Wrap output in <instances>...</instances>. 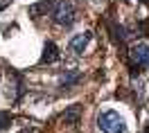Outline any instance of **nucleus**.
Wrapping results in <instances>:
<instances>
[{
	"mask_svg": "<svg viewBox=\"0 0 149 133\" xmlns=\"http://www.w3.org/2000/svg\"><path fill=\"white\" fill-rule=\"evenodd\" d=\"M77 72H68V75H61V86H72V84H77Z\"/></svg>",
	"mask_w": 149,
	"mask_h": 133,
	"instance_id": "nucleus-7",
	"label": "nucleus"
},
{
	"mask_svg": "<svg viewBox=\"0 0 149 133\" xmlns=\"http://www.w3.org/2000/svg\"><path fill=\"white\" fill-rule=\"evenodd\" d=\"M131 61L138 68H149V48L142 45V43L133 45V48H131Z\"/></svg>",
	"mask_w": 149,
	"mask_h": 133,
	"instance_id": "nucleus-3",
	"label": "nucleus"
},
{
	"mask_svg": "<svg viewBox=\"0 0 149 133\" xmlns=\"http://www.w3.org/2000/svg\"><path fill=\"white\" fill-rule=\"evenodd\" d=\"M147 133H149V124H147Z\"/></svg>",
	"mask_w": 149,
	"mask_h": 133,
	"instance_id": "nucleus-10",
	"label": "nucleus"
},
{
	"mask_svg": "<svg viewBox=\"0 0 149 133\" xmlns=\"http://www.w3.org/2000/svg\"><path fill=\"white\" fill-rule=\"evenodd\" d=\"M9 5H11V0H0V11H2V9H7Z\"/></svg>",
	"mask_w": 149,
	"mask_h": 133,
	"instance_id": "nucleus-9",
	"label": "nucleus"
},
{
	"mask_svg": "<svg viewBox=\"0 0 149 133\" xmlns=\"http://www.w3.org/2000/svg\"><path fill=\"white\" fill-rule=\"evenodd\" d=\"M59 61V48H56L52 41H47L45 48H43V57H41V63H54Z\"/></svg>",
	"mask_w": 149,
	"mask_h": 133,
	"instance_id": "nucleus-5",
	"label": "nucleus"
},
{
	"mask_svg": "<svg viewBox=\"0 0 149 133\" xmlns=\"http://www.w3.org/2000/svg\"><path fill=\"white\" fill-rule=\"evenodd\" d=\"M88 41H91V32L77 34V36L70 41V50H72L74 54H84V50L88 48Z\"/></svg>",
	"mask_w": 149,
	"mask_h": 133,
	"instance_id": "nucleus-4",
	"label": "nucleus"
},
{
	"mask_svg": "<svg viewBox=\"0 0 149 133\" xmlns=\"http://www.w3.org/2000/svg\"><path fill=\"white\" fill-rule=\"evenodd\" d=\"M97 129L102 133H127V122L115 111H104L97 115Z\"/></svg>",
	"mask_w": 149,
	"mask_h": 133,
	"instance_id": "nucleus-1",
	"label": "nucleus"
},
{
	"mask_svg": "<svg viewBox=\"0 0 149 133\" xmlns=\"http://www.w3.org/2000/svg\"><path fill=\"white\" fill-rule=\"evenodd\" d=\"M142 2H149V0H142Z\"/></svg>",
	"mask_w": 149,
	"mask_h": 133,
	"instance_id": "nucleus-11",
	"label": "nucleus"
},
{
	"mask_svg": "<svg viewBox=\"0 0 149 133\" xmlns=\"http://www.w3.org/2000/svg\"><path fill=\"white\" fill-rule=\"evenodd\" d=\"M79 113H81V106H70L63 113V120L68 124H74V122H79Z\"/></svg>",
	"mask_w": 149,
	"mask_h": 133,
	"instance_id": "nucleus-6",
	"label": "nucleus"
},
{
	"mask_svg": "<svg viewBox=\"0 0 149 133\" xmlns=\"http://www.w3.org/2000/svg\"><path fill=\"white\" fill-rule=\"evenodd\" d=\"M52 20L61 27H72L77 20V9L70 0H56L52 7Z\"/></svg>",
	"mask_w": 149,
	"mask_h": 133,
	"instance_id": "nucleus-2",
	"label": "nucleus"
},
{
	"mask_svg": "<svg viewBox=\"0 0 149 133\" xmlns=\"http://www.w3.org/2000/svg\"><path fill=\"white\" fill-rule=\"evenodd\" d=\"M11 124V117L7 113H0V131H5V129H9Z\"/></svg>",
	"mask_w": 149,
	"mask_h": 133,
	"instance_id": "nucleus-8",
	"label": "nucleus"
}]
</instances>
